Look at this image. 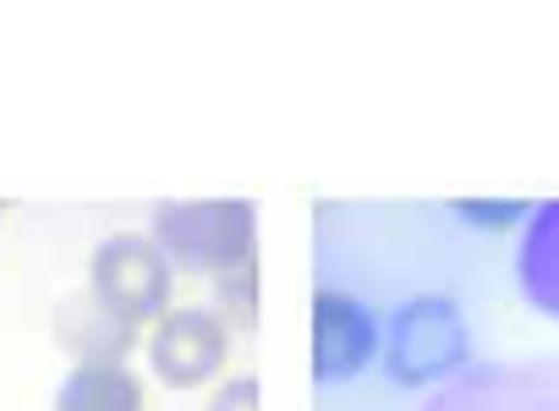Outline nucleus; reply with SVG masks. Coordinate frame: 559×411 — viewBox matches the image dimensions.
<instances>
[{
	"label": "nucleus",
	"instance_id": "obj_1",
	"mask_svg": "<svg viewBox=\"0 0 559 411\" xmlns=\"http://www.w3.org/2000/svg\"><path fill=\"white\" fill-rule=\"evenodd\" d=\"M148 236L176 263V274L219 280L241 263H258V209L247 198H170L154 203Z\"/></svg>",
	"mask_w": 559,
	"mask_h": 411
},
{
	"label": "nucleus",
	"instance_id": "obj_4",
	"mask_svg": "<svg viewBox=\"0 0 559 411\" xmlns=\"http://www.w3.org/2000/svg\"><path fill=\"white\" fill-rule=\"evenodd\" d=\"M384 362V313L357 291L324 285L313 296V378L324 389L357 384Z\"/></svg>",
	"mask_w": 559,
	"mask_h": 411
},
{
	"label": "nucleus",
	"instance_id": "obj_3",
	"mask_svg": "<svg viewBox=\"0 0 559 411\" xmlns=\"http://www.w3.org/2000/svg\"><path fill=\"white\" fill-rule=\"evenodd\" d=\"M88 291L127 324H138L143 334L176 307V263L159 253V242L148 231H110L94 253H88Z\"/></svg>",
	"mask_w": 559,
	"mask_h": 411
},
{
	"label": "nucleus",
	"instance_id": "obj_12",
	"mask_svg": "<svg viewBox=\"0 0 559 411\" xmlns=\"http://www.w3.org/2000/svg\"><path fill=\"white\" fill-rule=\"evenodd\" d=\"M0 214H7V203H0Z\"/></svg>",
	"mask_w": 559,
	"mask_h": 411
},
{
	"label": "nucleus",
	"instance_id": "obj_7",
	"mask_svg": "<svg viewBox=\"0 0 559 411\" xmlns=\"http://www.w3.org/2000/svg\"><path fill=\"white\" fill-rule=\"evenodd\" d=\"M510 274H515L521 302H526L537 318L559 324V198H543V203L532 209V220L521 225Z\"/></svg>",
	"mask_w": 559,
	"mask_h": 411
},
{
	"label": "nucleus",
	"instance_id": "obj_9",
	"mask_svg": "<svg viewBox=\"0 0 559 411\" xmlns=\"http://www.w3.org/2000/svg\"><path fill=\"white\" fill-rule=\"evenodd\" d=\"M532 209L537 203H526V198H450V214L466 231H483V236H521Z\"/></svg>",
	"mask_w": 559,
	"mask_h": 411
},
{
	"label": "nucleus",
	"instance_id": "obj_2",
	"mask_svg": "<svg viewBox=\"0 0 559 411\" xmlns=\"http://www.w3.org/2000/svg\"><path fill=\"white\" fill-rule=\"evenodd\" d=\"M472 362V324L455 296L417 291L384 313V362L379 373L395 389H433Z\"/></svg>",
	"mask_w": 559,
	"mask_h": 411
},
{
	"label": "nucleus",
	"instance_id": "obj_10",
	"mask_svg": "<svg viewBox=\"0 0 559 411\" xmlns=\"http://www.w3.org/2000/svg\"><path fill=\"white\" fill-rule=\"evenodd\" d=\"M258 296H263L258 263H241V269H230V274L214 280V313H219L230 329H252V324H258Z\"/></svg>",
	"mask_w": 559,
	"mask_h": 411
},
{
	"label": "nucleus",
	"instance_id": "obj_11",
	"mask_svg": "<svg viewBox=\"0 0 559 411\" xmlns=\"http://www.w3.org/2000/svg\"><path fill=\"white\" fill-rule=\"evenodd\" d=\"M203 411H263V384L258 378H219L209 389Z\"/></svg>",
	"mask_w": 559,
	"mask_h": 411
},
{
	"label": "nucleus",
	"instance_id": "obj_5",
	"mask_svg": "<svg viewBox=\"0 0 559 411\" xmlns=\"http://www.w3.org/2000/svg\"><path fill=\"white\" fill-rule=\"evenodd\" d=\"M148 373L165 389H214L230 367V324L214 307H170L143 334Z\"/></svg>",
	"mask_w": 559,
	"mask_h": 411
},
{
	"label": "nucleus",
	"instance_id": "obj_6",
	"mask_svg": "<svg viewBox=\"0 0 559 411\" xmlns=\"http://www.w3.org/2000/svg\"><path fill=\"white\" fill-rule=\"evenodd\" d=\"M50 334H56V345L72 362H127L138 351V340H143V329L127 324V318H116L88 285L56 302Z\"/></svg>",
	"mask_w": 559,
	"mask_h": 411
},
{
	"label": "nucleus",
	"instance_id": "obj_8",
	"mask_svg": "<svg viewBox=\"0 0 559 411\" xmlns=\"http://www.w3.org/2000/svg\"><path fill=\"white\" fill-rule=\"evenodd\" d=\"M50 411H148V384L132 362H72Z\"/></svg>",
	"mask_w": 559,
	"mask_h": 411
}]
</instances>
